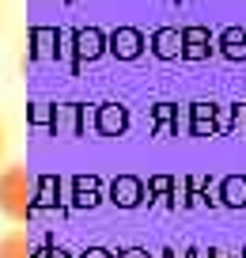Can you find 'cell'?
<instances>
[{
	"instance_id": "6da1fadb",
	"label": "cell",
	"mask_w": 246,
	"mask_h": 258,
	"mask_svg": "<svg viewBox=\"0 0 246 258\" xmlns=\"http://www.w3.org/2000/svg\"><path fill=\"white\" fill-rule=\"evenodd\" d=\"M34 209H38V182L19 163L4 167L0 171V213L8 220H27Z\"/></svg>"
},
{
	"instance_id": "7a4b0ae2",
	"label": "cell",
	"mask_w": 246,
	"mask_h": 258,
	"mask_svg": "<svg viewBox=\"0 0 246 258\" xmlns=\"http://www.w3.org/2000/svg\"><path fill=\"white\" fill-rule=\"evenodd\" d=\"M140 49H144V38H140V31H133V27H118V31L110 34V53H118L121 61L140 57Z\"/></svg>"
},
{
	"instance_id": "3957f363",
	"label": "cell",
	"mask_w": 246,
	"mask_h": 258,
	"mask_svg": "<svg viewBox=\"0 0 246 258\" xmlns=\"http://www.w3.org/2000/svg\"><path fill=\"white\" fill-rule=\"evenodd\" d=\"M0 258H34V247L27 232H8L0 235Z\"/></svg>"
},
{
	"instance_id": "277c9868",
	"label": "cell",
	"mask_w": 246,
	"mask_h": 258,
	"mask_svg": "<svg viewBox=\"0 0 246 258\" xmlns=\"http://www.w3.org/2000/svg\"><path fill=\"white\" fill-rule=\"evenodd\" d=\"M114 202H121V205H136L140 202V182L136 178H121V182H114Z\"/></svg>"
},
{
	"instance_id": "5b68a950",
	"label": "cell",
	"mask_w": 246,
	"mask_h": 258,
	"mask_svg": "<svg viewBox=\"0 0 246 258\" xmlns=\"http://www.w3.org/2000/svg\"><path fill=\"white\" fill-rule=\"evenodd\" d=\"M76 42H79V57H88V61H95L103 53V34L99 31H79Z\"/></svg>"
},
{
	"instance_id": "8992f818",
	"label": "cell",
	"mask_w": 246,
	"mask_h": 258,
	"mask_svg": "<svg viewBox=\"0 0 246 258\" xmlns=\"http://www.w3.org/2000/svg\"><path fill=\"white\" fill-rule=\"evenodd\" d=\"M155 53L159 57H178L182 53V38H178L175 31H159L155 34Z\"/></svg>"
},
{
	"instance_id": "52a82bcc",
	"label": "cell",
	"mask_w": 246,
	"mask_h": 258,
	"mask_svg": "<svg viewBox=\"0 0 246 258\" xmlns=\"http://www.w3.org/2000/svg\"><path fill=\"white\" fill-rule=\"evenodd\" d=\"M205 38H208V34L201 31V27H193V31H186V34H182V42H186V49H182V53H186V57H205L208 49L201 46V42H205Z\"/></svg>"
},
{
	"instance_id": "ba28073f",
	"label": "cell",
	"mask_w": 246,
	"mask_h": 258,
	"mask_svg": "<svg viewBox=\"0 0 246 258\" xmlns=\"http://www.w3.org/2000/svg\"><path fill=\"white\" fill-rule=\"evenodd\" d=\"M227 202L231 205H242L246 202V182H242V178H231V182H227Z\"/></svg>"
},
{
	"instance_id": "9c48e42d",
	"label": "cell",
	"mask_w": 246,
	"mask_h": 258,
	"mask_svg": "<svg viewBox=\"0 0 246 258\" xmlns=\"http://www.w3.org/2000/svg\"><path fill=\"white\" fill-rule=\"evenodd\" d=\"M84 258H110V254H106V250H88Z\"/></svg>"
},
{
	"instance_id": "30bf717a",
	"label": "cell",
	"mask_w": 246,
	"mask_h": 258,
	"mask_svg": "<svg viewBox=\"0 0 246 258\" xmlns=\"http://www.w3.org/2000/svg\"><path fill=\"white\" fill-rule=\"evenodd\" d=\"M125 258H144V254H140V250H129V254H125Z\"/></svg>"
},
{
	"instance_id": "8fae6325",
	"label": "cell",
	"mask_w": 246,
	"mask_h": 258,
	"mask_svg": "<svg viewBox=\"0 0 246 258\" xmlns=\"http://www.w3.org/2000/svg\"><path fill=\"white\" fill-rule=\"evenodd\" d=\"M0 152H4V125H0Z\"/></svg>"
}]
</instances>
